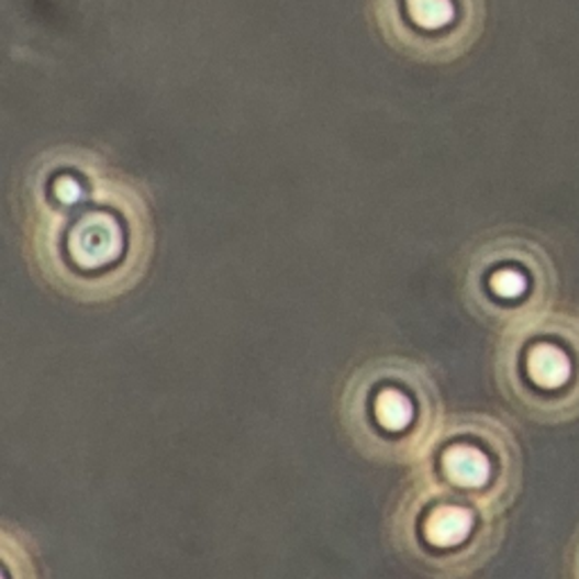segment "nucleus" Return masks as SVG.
Here are the masks:
<instances>
[{"label": "nucleus", "instance_id": "20e7f679", "mask_svg": "<svg viewBox=\"0 0 579 579\" xmlns=\"http://www.w3.org/2000/svg\"><path fill=\"white\" fill-rule=\"evenodd\" d=\"M442 476L450 482L453 489L465 491L476 498L491 482L493 461L485 448L478 444L457 442L442 453Z\"/></svg>", "mask_w": 579, "mask_h": 579}, {"label": "nucleus", "instance_id": "f03ea898", "mask_svg": "<svg viewBox=\"0 0 579 579\" xmlns=\"http://www.w3.org/2000/svg\"><path fill=\"white\" fill-rule=\"evenodd\" d=\"M382 27L419 59L467 55L485 27V0H382Z\"/></svg>", "mask_w": 579, "mask_h": 579}, {"label": "nucleus", "instance_id": "39448f33", "mask_svg": "<svg viewBox=\"0 0 579 579\" xmlns=\"http://www.w3.org/2000/svg\"><path fill=\"white\" fill-rule=\"evenodd\" d=\"M476 530V512L471 508L457 503L455 498L442 500L423 521V536L437 550H453L469 542Z\"/></svg>", "mask_w": 579, "mask_h": 579}, {"label": "nucleus", "instance_id": "0eeeda50", "mask_svg": "<svg viewBox=\"0 0 579 579\" xmlns=\"http://www.w3.org/2000/svg\"><path fill=\"white\" fill-rule=\"evenodd\" d=\"M414 416L412 403L408 401L405 394L397 390L382 392L378 399V419L388 431H403L410 426V421Z\"/></svg>", "mask_w": 579, "mask_h": 579}, {"label": "nucleus", "instance_id": "f257e3e1", "mask_svg": "<svg viewBox=\"0 0 579 579\" xmlns=\"http://www.w3.org/2000/svg\"><path fill=\"white\" fill-rule=\"evenodd\" d=\"M514 401L536 421L579 416V315L542 313L525 320L505 352Z\"/></svg>", "mask_w": 579, "mask_h": 579}, {"label": "nucleus", "instance_id": "7ed1b4c3", "mask_svg": "<svg viewBox=\"0 0 579 579\" xmlns=\"http://www.w3.org/2000/svg\"><path fill=\"white\" fill-rule=\"evenodd\" d=\"M487 290L493 299L519 308L521 320L548 311L557 290V272L546 249L534 241H505L493 245L485 256Z\"/></svg>", "mask_w": 579, "mask_h": 579}, {"label": "nucleus", "instance_id": "423d86ee", "mask_svg": "<svg viewBox=\"0 0 579 579\" xmlns=\"http://www.w3.org/2000/svg\"><path fill=\"white\" fill-rule=\"evenodd\" d=\"M121 252V231L109 215H87L73 234V254L82 265H102Z\"/></svg>", "mask_w": 579, "mask_h": 579}, {"label": "nucleus", "instance_id": "6e6552de", "mask_svg": "<svg viewBox=\"0 0 579 579\" xmlns=\"http://www.w3.org/2000/svg\"><path fill=\"white\" fill-rule=\"evenodd\" d=\"M570 575H572V579H579V532L575 536L572 553H570Z\"/></svg>", "mask_w": 579, "mask_h": 579}]
</instances>
